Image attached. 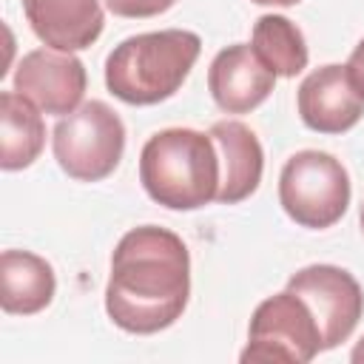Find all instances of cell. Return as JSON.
<instances>
[{"instance_id": "obj_1", "label": "cell", "mask_w": 364, "mask_h": 364, "mask_svg": "<svg viewBox=\"0 0 364 364\" xmlns=\"http://www.w3.org/2000/svg\"><path fill=\"white\" fill-rule=\"evenodd\" d=\"M188 296L191 256L173 230L142 225L119 239L105 284V313L119 330L159 333L185 313Z\"/></svg>"}, {"instance_id": "obj_2", "label": "cell", "mask_w": 364, "mask_h": 364, "mask_svg": "<svg viewBox=\"0 0 364 364\" xmlns=\"http://www.w3.org/2000/svg\"><path fill=\"white\" fill-rule=\"evenodd\" d=\"M199 51L202 40L188 28L134 34L108 54L105 85L128 105H156L182 88Z\"/></svg>"}, {"instance_id": "obj_3", "label": "cell", "mask_w": 364, "mask_h": 364, "mask_svg": "<svg viewBox=\"0 0 364 364\" xmlns=\"http://www.w3.org/2000/svg\"><path fill=\"white\" fill-rule=\"evenodd\" d=\"M145 193L171 210H196L216 199L219 154L210 134L193 128L156 131L139 154Z\"/></svg>"}, {"instance_id": "obj_4", "label": "cell", "mask_w": 364, "mask_h": 364, "mask_svg": "<svg viewBox=\"0 0 364 364\" xmlns=\"http://www.w3.org/2000/svg\"><path fill=\"white\" fill-rule=\"evenodd\" d=\"M51 151L71 179L100 182L111 176L122 159L125 125L108 102L88 100L54 125Z\"/></svg>"}, {"instance_id": "obj_5", "label": "cell", "mask_w": 364, "mask_h": 364, "mask_svg": "<svg viewBox=\"0 0 364 364\" xmlns=\"http://www.w3.org/2000/svg\"><path fill=\"white\" fill-rule=\"evenodd\" d=\"M279 202L284 213L313 230L333 228L350 205V176L327 151H299L279 173Z\"/></svg>"}, {"instance_id": "obj_6", "label": "cell", "mask_w": 364, "mask_h": 364, "mask_svg": "<svg viewBox=\"0 0 364 364\" xmlns=\"http://www.w3.org/2000/svg\"><path fill=\"white\" fill-rule=\"evenodd\" d=\"M321 353V333L313 310L293 290L264 299L250 318L247 347L242 361H284L307 364Z\"/></svg>"}, {"instance_id": "obj_7", "label": "cell", "mask_w": 364, "mask_h": 364, "mask_svg": "<svg viewBox=\"0 0 364 364\" xmlns=\"http://www.w3.org/2000/svg\"><path fill=\"white\" fill-rule=\"evenodd\" d=\"M287 290L301 296L313 310L321 333V350H333L347 341L361 321L364 293L355 276L336 264H307L290 276Z\"/></svg>"}, {"instance_id": "obj_8", "label": "cell", "mask_w": 364, "mask_h": 364, "mask_svg": "<svg viewBox=\"0 0 364 364\" xmlns=\"http://www.w3.org/2000/svg\"><path fill=\"white\" fill-rule=\"evenodd\" d=\"M85 65L74 51L34 48L23 54L14 71V91L28 97L40 111L65 117L80 108L85 94Z\"/></svg>"}, {"instance_id": "obj_9", "label": "cell", "mask_w": 364, "mask_h": 364, "mask_svg": "<svg viewBox=\"0 0 364 364\" xmlns=\"http://www.w3.org/2000/svg\"><path fill=\"white\" fill-rule=\"evenodd\" d=\"M296 105L310 131L344 134L364 117V91L347 65L330 63L301 80Z\"/></svg>"}, {"instance_id": "obj_10", "label": "cell", "mask_w": 364, "mask_h": 364, "mask_svg": "<svg viewBox=\"0 0 364 364\" xmlns=\"http://www.w3.org/2000/svg\"><path fill=\"white\" fill-rule=\"evenodd\" d=\"M276 85V74L259 60L253 46L233 43L222 48L208 68V88L225 114H247L259 108Z\"/></svg>"}, {"instance_id": "obj_11", "label": "cell", "mask_w": 364, "mask_h": 364, "mask_svg": "<svg viewBox=\"0 0 364 364\" xmlns=\"http://www.w3.org/2000/svg\"><path fill=\"white\" fill-rule=\"evenodd\" d=\"M26 20L40 43L57 51H82L102 34V0H23Z\"/></svg>"}, {"instance_id": "obj_12", "label": "cell", "mask_w": 364, "mask_h": 364, "mask_svg": "<svg viewBox=\"0 0 364 364\" xmlns=\"http://www.w3.org/2000/svg\"><path fill=\"white\" fill-rule=\"evenodd\" d=\"M208 134L219 154L216 202L236 205L250 193H256L264 171V151L259 136L239 119H219L210 125Z\"/></svg>"}, {"instance_id": "obj_13", "label": "cell", "mask_w": 364, "mask_h": 364, "mask_svg": "<svg viewBox=\"0 0 364 364\" xmlns=\"http://www.w3.org/2000/svg\"><path fill=\"white\" fill-rule=\"evenodd\" d=\"M54 267L31 250H3L0 256V304L9 316H34L54 299Z\"/></svg>"}, {"instance_id": "obj_14", "label": "cell", "mask_w": 364, "mask_h": 364, "mask_svg": "<svg viewBox=\"0 0 364 364\" xmlns=\"http://www.w3.org/2000/svg\"><path fill=\"white\" fill-rule=\"evenodd\" d=\"M46 145V122L40 108L20 91L0 94V168H28Z\"/></svg>"}, {"instance_id": "obj_15", "label": "cell", "mask_w": 364, "mask_h": 364, "mask_svg": "<svg viewBox=\"0 0 364 364\" xmlns=\"http://www.w3.org/2000/svg\"><path fill=\"white\" fill-rule=\"evenodd\" d=\"M253 51L276 77H296L307 68V43L299 26L282 14H262L253 26Z\"/></svg>"}, {"instance_id": "obj_16", "label": "cell", "mask_w": 364, "mask_h": 364, "mask_svg": "<svg viewBox=\"0 0 364 364\" xmlns=\"http://www.w3.org/2000/svg\"><path fill=\"white\" fill-rule=\"evenodd\" d=\"M102 3L117 17H156L168 11L176 0H102Z\"/></svg>"}, {"instance_id": "obj_17", "label": "cell", "mask_w": 364, "mask_h": 364, "mask_svg": "<svg viewBox=\"0 0 364 364\" xmlns=\"http://www.w3.org/2000/svg\"><path fill=\"white\" fill-rule=\"evenodd\" d=\"M347 68L353 71V77H355V82L361 85V91H364V40L353 48V54H350V63H347Z\"/></svg>"}, {"instance_id": "obj_18", "label": "cell", "mask_w": 364, "mask_h": 364, "mask_svg": "<svg viewBox=\"0 0 364 364\" xmlns=\"http://www.w3.org/2000/svg\"><path fill=\"white\" fill-rule=\"evenodd\" d=\"M350 361H353V364H364V336H361V341L353 347V353H350Z\"/></svg>"}, {"instance_id": "obj_19", "label": "cell", "mask_w": 364, "mask_h": 364, "mask_svg": "<svg viewBox=\"0 0 364 364\" xmlns=\"http://www.w3.org/2000/svg\"><path fill=\"white\" fill-rule=\"evenodd\" d=\"M253 3H259V6H296L299 0H253Z\"/></svg>"}, {"instance_id": "obj_20", "label": "cell", "mask_w": 364, "mask_h": 364, "mask_svg": "<svg viewBox=\"0 0 364 364\" xmlns=\"http://www.w3.org/2000/svg\"><path fill=\"white\" fill-rule=\"evenodd\" d=\"M358 222H361V230H364V202H361V210H358Z\"/></svg>"}]
</instances>
